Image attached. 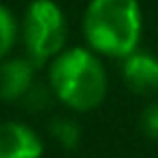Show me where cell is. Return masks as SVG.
Instances as JSON below:
<instances>
[{
	"label": "cell",
	"instance_id": "9",
	"mask_svg": "<svg viewBox=\"0 0 158 158\" xmlns=\"http://www.w3.org/2000/svg\"><path fill=\"white\" fill-rule=\"evenodd\" d=\"M54 100V93H51L49 86H40L37 81L33 84V89L26 93V98L21 100L19 105H23L26 109H30V112H40V109L49 107V102Z\"/></svg>",
	"mask_w": 158,
	"mask_h": 158
},
{
	"label": "cell",
	"instance_id": "3",
	"mask_svg": "<svg viewBox=\"0 0 158 158\" xmlns=\"http://www.w3.org/2000/svg\"><path fill=\"white\" fill-rule=\"evenodd\" d=\"M21 23V44L35 65H49L68 47V16L56 0H30Z\"/></svg>",
	"mask_w": 158,
	"mask_h": 158
},
{
	"label": "cell",
	"instance_id": "7",
	"mask_svg": "<svg viewBox=\"0 0 158 158\" xmlns=\"http://www.w3.org/2000/svg\"><path fill=\"white\" fill-rule=\"evenodd\" d=\"M21 42V23L14 12L0 2V60L12 56L14 47Z\"/></svg>",
	"mask_w": 158,
	"mask_h": 158
},
{
	"label": "cell",
	"instance_id": "5",
	"mask_svg": "<svg viewBox=\"0 0 158 158\" xmlns=\"http://www.w3.org/2000/svg\"><path fill=\"white\" fill-rule=\"evenodd\" d=\"M0 158H44V139L23 121H0Z\"/></svg>",
	"mask_w": 158,
	"mask_h": 158
},
{
	"label": "cell",
	"instance_id": "10",
	"mask_svg": "<svg viewBox=\"0 0 158 158\" xmlns=\"http://www.w3.org/2000/svg\"><path fill=\"white\" fill-rule=\"evenodd\" d=\"M139 130L144 133V137L158 142V98L149 100V105L142 109V116H139Z\"/></svg>",
	"mask_w": 158,
	"mask_h": 158
},
{
	"label": "cell",
	"instance_id": "2",
	"mask_svg": "<svg viewBox=\"0 0 158 158\" xmlns=\"http://www.w3.org/2000/svg\"><path fill=\"white\" fill-rule=\"evenodd\" d=\"M144 16L139 0H89L81 16V35L89 49L102 58L123 60L139 49Z\"/></svg>",
	"mask_w": 158,
	"mask_h": 158
},
{
	"label": "cell",
	"instance_id": "1",
	"mask_svg": "<svg viewBox=\"0 0 158 158\" xmlns=\"http://www.w3.org/2000/svg\"><path fill=\"white\" fill-rule=\"evenodd\" d=\"M47 86L65 109L86 114L105 102L109 91L102 56L89 47H65L47 65Z\"/></svg>",
	"mask_w": 158,
	"mask_h": 158
},
{
	"label": "cell",
	"instance_id": "8",
	"mask_svg": "<svg viewBox=\"0 0 158 158\" xmlns=\"http://www.w3.org/2000/svg\"><path fill=\"white\" fill-rule=\"evenodd\" d=\"M49 135L58 147L68 149V151H74L81 142V128L74 118L70 116H56L49 121Z\"/></svg>",
	"mask_w": 158,
	"mask_h": 158
},
{
	"label": "cell",
	"instance_id": "4",
	"mask_svg": "<svg viewBox=\"0 0 158 158\" xmlns=\"http://www.w3.org/2000/svg\"><path fill=\"white\" fill-rule=\"evenodd\" d=\"M121 79L133 95L147 100L158 98V56L149 51H133L121 60Z\"/></svg>",
	"mask_w": 158,
	"mask_h": 158
},
{
	"label": "cell",
	"instance_id": "6",
	"mask_svg": "<svg viewBox=\"0 0 158 158\" xmlns=\"http://www.w3.org/2000/svg\"><path fill=\"white\" fill-rule=\"evenodd\" d=\"M37 65L28 56H7L0 60V102L19 105L35 84Z\"/></svg>",
	"mask_w": 158,
	"mask_h": 158
}]
</instances>
